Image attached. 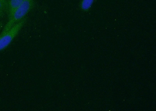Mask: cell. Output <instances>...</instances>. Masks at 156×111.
<instances>
[{"label":"cell","mask_w":156,"mask_h":111,"mask_svg":"<svg viewBox=\"0 0 156 111\" xmlns=\"http://www.w3.org/2000/svg\"><path fill=\"white\" fill-rule=\"evenodd\" d=\"M4 14H0V19L3 17V16H4Z\"/></svg>","instance_id":"8"},{"label":"cell","mask_w":156,"mask_h":111,"mask_svg":"<svg viewBox=\"0 0 156 111\" xmlns=\"http://www.w3.org/2000/svg\"><path fill=\"white\" fill-rule=\"evenodd\" d=\"M4 26V23L2 21H0V30Z\"/></svg>","instance_id":"7"},{"label":"cell","mask_w":156,"mask_h":111,"mask_svg":"<svg viewBox=\"0 0 156 111\" xmlns=\"http://www.w3.org/2000/svg\"><path fill=\"white\" fill-rule=\"evenodd\" d=\"M27 20V18H24L15 24L7 32L0 35V51L5 49L11 44L24 26Z\"/></svg>","instance_id":"2"},{"label":"cell","mask_w":156,"mask_h":111,"mask_svg":"<svg viewBox=\"0 0 156 111\" xmlns=\"http://www.w3.org/2000/svg\"><path fill=\"white\" fill-rule=\"evenodd\" d=\"M26 0H8L7 7L8 18L12 16L15 11Z\"/></svg>","instance_id":"3"},{"label":"cell","mask_w":156,"mask_h":111,"mask_svg":"<svg viewBox=\"0 0 156 111\" xmlns=\"http://www.w3.org/2000/svg\"><path fill=\"white\" fill-rule=\"evenodd\" d=\"M95 0H82L79 4V8L83 12L90 10Z\"/></svg>","instance_id":"4"},{"label":"cell","mask_w":156,"mask_h":111,"mask_svg":"<svg viewBox=\"0 0 156 111\" xmlns=\"http://www.w3.org/2000/svg\"><path fill=\"white\" fill-rule=\"evenodd\" d=\"M1 1H2L3 3L4 4V5H5V6L6 7L7 9V7H8L7 0H1Z\"/></svg>","instance_id":"6"},{"label":"cell","mask_w":156,"mask_h":111,"mask_svg":"<svg viewBox=\"0 0 156 111\" xmlns=\"http://www.w3.org/2000/svg\"><path fill=\"white\" fill-rule=\"evenodd\" d=\"M7 9L5 5H4L1 0H0V14H5V12Z\"/></svg>","instance_id":"5"},{"label":"cell","mask_w":156,"mask_h":111,"mask_svg":"<svg viewBox=\"0 0 156 111\" xmlns=\"http://www.w3.org/2000/svg\"><path fill=\"white\" fill-rule=\"evenodd\" d=\"M34 6V0H26L15 11L12 16L8 18V20L5 25L0 35L5 34L16 23L25 18L26 15Z\"/></svg>","instance_id":"1"}]
</instances>
